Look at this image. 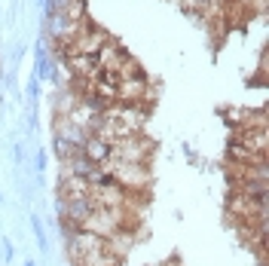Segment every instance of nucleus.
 Here are the masks:
<instances>
[{
    "instance_id": "nucleus-1",
    "label": "nucleus",
    "mask_w": 269,
    "mask_h": 266,
    "mask_svg": "<svg viewBox=\"0 0 269 266\" xmlns=\"http://www.w3.org/2000/svg\"><path fill=\"white\" fill-rule=\"evenodd\" d=\"M101 168H104V174H107L113 184H120L126 193L147 196V187H150V168H147V165H141V162H113V159H107Z\"/></svg>"
},
{
    "instance_id": "nucleus-2",
    "label": "nucleus",
    "mask_w": 269,
    "mask_h": 266,
    "mask_svg": "<svg viewBox=\"0 0 269 266\" xmlns=\"http://www.w3.org/2000/svg\"><path fill=\"white\" fill-rule=\"evenodd\" d=\"M83 156L89 159V162H95V165H104L107 159H110V144H104L101 138H86L83 141Z\"/></svg>"
}]
</instances>
